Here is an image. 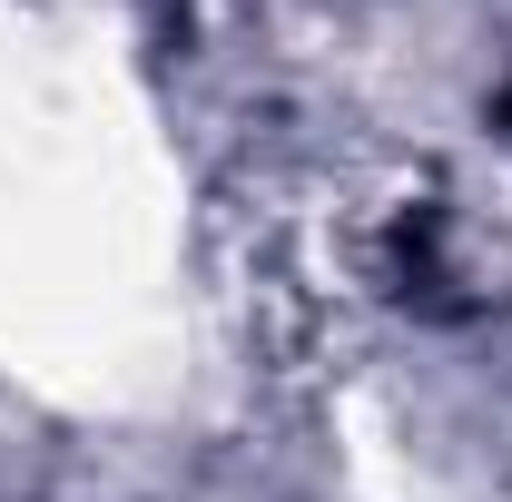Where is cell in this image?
<instances>
[{"label": "cell", "instance_id": "6da1fadb", "mask_svg": "<svg viewBox=\"0 0 512 502\" xmlns=\"http://www.w3.org/2000/svg\"><path fill=\"white\" fill-rule=\"evenodd\" d=\"M503 128H512V99H503Z\"/></svg>", "mask_w": 512, "mask_h": 502}]
</instances>
